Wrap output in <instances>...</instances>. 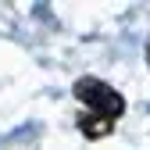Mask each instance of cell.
I'll list each match as a JSON object with an SVG mask.
<instances>
[{
	"label": "cell",
	"mask_w": 150,
	"mask_h": 150,
	"mask_svg": "<svg viewBox=\"0 0 150 150\" xmlns=\"http://www.w3.org/2000/svg\"><path fill=\"white\" fill-rule=\"evenodd\" d=\"M71 93H75V100L82 104L75 125H79V132L86 139H104V136L115 132L118 118L125 115V97L115 86H107L97 75H82V79H75Z\"/></svg>",
	"instance_id": "obj_1"
},
{
	"label": "cell",
	"mask_w": 150,
	"mask_h": 150,
	"mask_svg": "<svg viewBox=\"0 0 150 150\" xmlns=\"http://www.w3.org/2000/svg\"><path fill=\"white\" fill-rule=\"evenodd\" d=\"M146 64H150V43H146Z\"/></svg>",
	"instance_id": "obj_2"
}]
</instances>
